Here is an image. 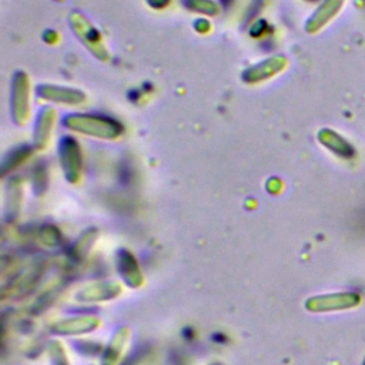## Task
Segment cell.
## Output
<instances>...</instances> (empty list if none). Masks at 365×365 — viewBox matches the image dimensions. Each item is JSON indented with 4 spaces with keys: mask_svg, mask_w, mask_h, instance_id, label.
<instances>
[{
    "mask_svg": "<svg viewBox=\"0 0 365 365\" xmlns=\"http://www.w3.org/2000/svg\"><path fill=\"white\" fill-rule=\"evenodd\" d=\"M63 124L71 131L104 140L117 138L123 133V125L107 115L74 113L66 115Z\"/></svg>",
    "mask_w": 365,
    "mask_h": 365,
    "instance_id": "cell-1",
    "label": "cell"
},
{
    "mask_svg": "<svg viewBox=\"0 0 365 365\" xmlns=\"http://www.w3.org/2000/svg\"><path fill=\"white\" fill-rule=\"evenodd\" d=\"M361 304V295L354 291H341L312 297L307 301V308L314 312L344 311L355 308Z\"/></svg>",
    "mask_w": 365,
    "mask_h": 365,
    "instance_id": "cell-2",
    "label": "cell"
},
{
    "mask_svg": "<svg viewBox=\"0 0 365 365\" xmlns=\"http://www.w3.org/2000/svg\"><path fill=\"white\" fill-rule=\"evenodd\" d=\"M11 114L16 124H26L30 115V81L24 71H17L11 81Z\"/></svg>",
    "mask_w": 365,
    "mask_h": 365,
    "instance_id": "cell-3",
    "label": "cell"
},
{
    "mask_svg": "<svg viewBox=\"0 0 365 365\" xmlns=\"http://www.w3.org/2000/svg\"><path fill=\"white\" fill-rule=\"evenodd\" d=\"M70 26H71L73 31L76 33V36L78 37V40H81L84 43V46L97 58H100V60L108 58V53L101 43V36H100L98 30L81 13H78V11L71 13Z\"/></svg>",
    "mask_w": 365,
    "mask_h": 365,
    "instance_id": "cell-4",
    "label": "cell"
},
{
    "mask_svg": "<svg viewBox=\"0 0 365 365\" xmlns=\"http://www.w3.org/2000/svg\"><path fill=\"white\" fill-rule=\"evenodd\" d=\"M345 3L346 0H321L314 13L307 19L304 30L308 34H317L342 11Z\"/></svg>",
    "mask_w": 365,
    "mask_h": 365,
    "instance_id": "cell-5",
    "label": "cell"
},
{
    "mask_svg": "<svg viewBox=\"0 0 365 365\" xmlns=\"http://www.w3.org/2000/svg\"><path fill=\"white\" fill-rule=\"evenodd\" d=\"M287 66H288V60L285 56H281V54L272 56L269 58H265V60L248 67L242 73V80L245 83H251V84L265 81L271 77H275L281 71H284Z\"/></svg>",
    "mask_w": 365,
    "mask_h": 365,
    "instance_id": "cell-6",
    "label": "cell"
},
{
    "mask_svg": "<svg viewBox=\"0 0 365 365\" xmlns=\"http://www.w3.org/2000/svg\"><path fill=\"white\" fill-rule=\"evenodd\" d=\"M317 140L322 147L339 158L351 160L355 155V147L351 144V141L332 128H321L317 133Z\"/></svg>",
    "mask_w": 365,
    "mask_h": 365,
    "instance_id": "cell-7",
    "label": "cell"
},
{
    "mask_svg": "<svg viewBox=\"0 0 365 365\" xmlns=\"http://www.w3.org/2000/svg\"><path fill=\"white\" fill-rule=\"evenodd\" d=\"M58 151L66 177L74 182L78 178L81 168V153L77 141L73 137H63Z\"/></svg>",
    "mask_w": 365,
    "mask_h": 365,
    "instance_id": "cell-8",
    "label": "cell"
},
{
    "mask_svg": "<svg viewBox=\"0 0 365 365\" xmlns=\"http://www.w3.org/2000/svg\"><path fill=\"white\" fill-rule=\"evenodd\" d=\"M37 94L43 100L54 101L60 104H68V106H77L86 100V96L81 90L63 87V86H53V84L38 86Z\"/></svg>",
    "mask_w": 365,
    "mask_h": 365,
    "instance_id": "cell-9",
    "label": "cell"
},
{
    "mask_svg": "<svg viewBox=\"0 0 365 365\" xmlns=\"http://www.w3.org/2000/svg\"><path fill=\"white\" fill-rule=\"evenodd\" d=\"M56 120V113L51 107H44L37 117L36 127H34V143L38 148H43L48 138Z\"/></svg>",
    "mask_w": 365,
    "mask_h": 365,
    "instance_id": "cell-10",
    "label": "cell"
},
{
    "mask_svg": "<svg viewBox=\"0 0 365 365\" xmlns=\"http://www.w3.org/2000/svg\"><path fill=\"white\" fill-rule=\"evenodd\" d=\"M182 4L185 9L205 16H215L220 11V6L214 0H182Z\"/></svg>",
    "mask_w": 365,
    "mask_h": 365,
    "instance_id": "cell-11",
    "label": "cell"
},
{
    "mask_svg": "<svg viewBox=\"0 0 365 365\" xmlns=\"http://www.w3.org/2000/svg\"><path fill=\"white\" fill-rule=\"evenodd\" d=\"M267 24H265V21L262 20H259V21H257L255 24H252L251 26V29H250V33L254 36V37H258V36H261L262 34V31H264V27H265Z\"/></svg>",
    "mask_w": 365,
    "mask_h": 365,
    "instance_id": "cell-12",
    "label": "cell"
},
{
    "mask_svg": "<svg viewBox=\"0 0 365 365\" xmlns=\"http://www.w3.org/2000/svg\"><path fill=\"white\" fill-rule=\"evenodd\" d=\"M147 3L153 9H163V7H165L170 3V0H147Z\"/></svg>",
    "mask_w": 365,
    "mask_h": 365,
    "instance_id": "cell-13",
    "label": "cell"
},
{
    "mask_svg": "<svg viewBox=\"0 0 365 365\" xmlns=\"http://www.w3.org/2000/svg\"><path fill=\"white\" fill-rule=\"evenodd\" d=\"M235 0H221V3L225 6V7H228V6H231L232 3H234Z\"/></svg>",
    "mask_w": 365,
    "mask_h": 365,
    "instance_id": "cell-14",
    "label": "cell"
},
{
    "mask_svg": "<svg viewBox=\"0 0 365 365\" xmlns=\"http://www.w3.org/2000/svg\"><path fill=\"white\" fill-rule=\"evenodd\" d=\"M309 1H315V0H309Z\"/></svg>",
    "mask_w": 365,
    "mask_h": 365,
    "instance_id": "cell-15",
    "label": "cell"
},
{
    "mask_svg": "<svg viewBox=\"0 0 365 365\" xmlns=\"http://www.w3.org/2000/svg\"><path fill=\"white\" fill-rule=\"evenodd\" d=\"M362 365H365V361H364V364H362Z\"/></svg>",
    "mask_w": 365,
    "mask_h": 365,
    "instance_id": "cell-16",
    "label": "cell"
}]
</instances>
